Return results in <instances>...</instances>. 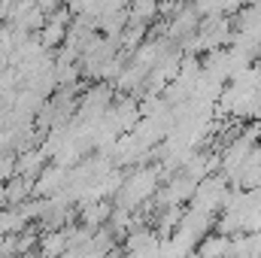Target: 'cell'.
Wrapping results in <instances>:
<instances>
[{
	"instance_id": "cell-1",
	"label": "cell",
	"mask_w": 261,
	"mask_h": 258,
	"mask_svg": "<svg viewBox=\"0 0 261 258\" xmlns=\"http://www.w3.org/2000/svg\"><path fill=\"white\" fill-rule=\"evenodd\" d=\"M197 258H228L231 255V237H225V234H206L203 240H200V246H197Z\"/></svg>"
},
{
	"instance_id": "cell-2",
	"label": "cell",
	"mask_w": 261,
	"mask_h": 258,
	"mask_svg": "<svg viewBox=\"0 0 261 258\" xmlns=\"http://www.w3.org/2000/svg\"><path fill=\"white\" fill-rule=\"evenodd\" d=\"M34 6H37V9H43L46 15H52L55 9H61V6H64V0H34Z\"/></svg>"
}]
</instances>
